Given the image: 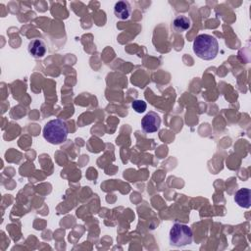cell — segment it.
Instances as JSON below:
<instances>
[{"label": "cell", "instance_id": "cell-7", "mask_svg": "<svg viewBox=\"0 0 251 251\" xmlns=\"http://www.w3.org/2000/svg\"><path fill=\"white\" fill-rule=\"evenodd\" d=\"M172 27L175 31L176 32H183L186 31L191 27V20L190 18L184 16V15H179L175 18L172 24Z\"/></svg>", "mask_w": 251, "mask_h": 251}, {"label": "cell", "instance_id": "cell-2", "mask_svg": "<svg viewBox=\"0 0 251 251\" xmlns=\"http://www.w3.org/2000/svg\"><path fill=\"white\" fill-rule=\"evenodd\" d=\"M43 137L49 143L54 145L62 144L66 141L69 134V127L66 122L61 119H54L44 126Z\"/></svg>", "mask_w": 251, "mask_h": 251}, {"label": "cell", "instance_id": "cell-8", "mask_svg": "<svg viewBox=\"0 0 251 251\" xmlns=\"http://www.w3.org/2000/svg\"><path fill=\"white\" fill-rule=\"evenodd\" d=\"M250 197L251 191L249 188H240L234 194V201L238 206L242 208H249L251 204Z\"/></svg>", "mask_w": 251, "mask_h": 251}, {"label": "cell", "instance_id": "cell-5", "mask_svg": "<svg viewBox=\"0 0 251 251\" xmlns=\"http://www.w3.org/2000/svg\"><path fill=\"white\" fill-rule=\"evenodd\" d=\"M46 51H47V48L44 41L39 38L32 39L27 45L28 54L36 59L43 58L46 54Z\"/></svg>", "mask_w": 251, "mask_h": 251}, {"label": "cell", "instance_id": "cell-6", "mask_svg": "<svg viewBox=\"0 0 251 251\" xmlns=\"http://www.w3.org/2000/svg\"><path fill=\"white\" fill-rule=\"evenodd\" d=\"M114 14L120 20H127L131 15V6L127 1H118L114 6Z\"/></svg>", "mask_w": 251, "mask_h": 251}, {"label": "cell", "instance_id": "cell-9", "mask_svg": "<svg viewBox=\"0 0 251 251\" xmlns=\"http://www.w3.org/2000/svg\"><path fill=\"white\" fill-rule=\"evenodd\" d=\"M131 107L136 113H143L147 108V104L144 100H134L131 103Z\"/></svg>", "mask_w": 251, "mask_h": 251}, {"label": "cell", "instance_id": "cell-4", "mask_svg": "<svg viewBox=\"0 0 251 251\" xmlns=\"http://www.w3.org/2000/svg\"><path fill=\"white\" fill-rule=\"evenodd\" d=\"M161 126V118L160 116L153 112L150 111L147 113L141 120V127L144 132L147 133H153L159 130Z\"/></svg>", "mask_w": 251, "mask_h": 251}, {"label": "cell", "instance_id": "cell-1", "mask_svg": "<svg viewBox=\"0 0 251 251\" xmlns=\"http://www.w3.org/2000/svg\"><path fill=\"white\" fill-rule=\"evenodd\" d=\"M193 52L202 60L211 61L219 53V43L215 36L210 34H199L193 41Z\"/></svg>", "mask_w": 251, "mask_h": 251}, {"label": "cell", "instance_id": "cell-3", "mask_svg": "<svg viewBox=\"0 0 251 251\" xmlns=\"http://www.w3.org/2000/svg\"><path fill=\"white\" fill-rule=\"evenodd\" d=\"M170 244L176 247H182L192 242L193 232L187 225L176 223L173 225L169 233Z\"/></svg>", "mask_w": 251, "mask_h": 251}]
</instances>
